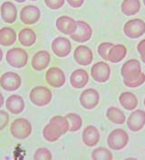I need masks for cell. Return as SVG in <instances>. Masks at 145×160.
Listing matches in <instances>:
<instances>
[{
    "label": "cell",
    "mask_w": 145,
    "mask_h": 160,
    "mask_svg": "<svg viewBox=\"0 0 145 160\" xmlns=\"http://www.w3.org/2000/svg\"><path fill=\"white\" fill-rule=\"evenodd\" d=\"M143 1V4H144V7H145V0H142Z\"/></svg>",
    "instance_id": "obj_42"
},
{
    "label": "cell",
    "mask_w": 145,
    "mask_h": 160,
    "mask_svg": "<svg viewBox=\"0 0 145 160\" xmlns=\"http://www.w3.org/2000/svg\"><path fill=\"white\" fill-rule=\"evenodd\" d=\"M106 117L113 124L122 125L125 122L126 116L123 113V111L120 110L117 107H109L106 110Z\"/></svg>",
    "instance_id": "obj_28"
},
{
    "label": "cell",
    "mask_w": 145,
    "mask_h": 160,
    "mask_svg": "<svg viewBox=\"0 0 145 160\" xmlns=\"http://www.w3.org/2000/svg\"><path fill=\"white\" fill-rule=\"evenodd\" d=\"M19 16H20V20L23 24L31 25L39 21L41 17V12L37 7L28 5L21 9Z\"/></svg>",
    "instance_id": "obj_12"
},
{
    "label": "cell",
    "mask_w": 145,
    "mask_h": 160,
    "mask_svg": "<svg viewBox=\"0 0 145 160\" xmlns=\"http://www.w3.org/2000/svg\"><path fill=\"white\" fill-rule=\"evenodd\" d=\"M129 142L128 133L122 128L113 129L107 138V144L111 150H122Z\"/></svg>",
    "instance_id": "obj_3"
},
{
    "label": "cell",
    "mask_w": 145,
    "mask_h": 160,
    "mask_svg": "<svg viewBox=\"0 0 145 160\" xmlns=\"http://www.w3.org/2000/svg\"><path fill=\"white\" fill-rule=\"evenodd\" d=\"M22 84V79L19 74L14 72H8L0 77V86L7 92H15Z\"/></svg>",
    "instance_id": "obj_6"
},
{
    "label": "cell",
    "mask_w": 145,
    "mask_h": 160,
    "mask_svg": "<svg viewBox=\"0 0 145 160\" xmlns=\"http://www.w3.org/2000/svg\"><path fill=\"white\" fill-rule=\"evenodd\" d=\"M66 2L71 8H81L84 5L85 0H66Z\"/></svg>",
    "instance_id": "obj_38"
},
{
    "label": "cell",
    "mask_w": 145,
    "mask_h": 160,
    "mask_svg": "<svg viewBox=\"0 0 145 160\" xmlns=\"http://www.w3.org/2000/svg\"><path fill=\"white\" fill-rule=\"evenodd\" d=\"M6 60L10 66L17 69H21L27 64L28 54L26 50L19 47H15L8 51Z\"/></svg>",
    "instance_id": "obj_4"
},
{
    "label": "cell",
    "mask_w": 145,
    "mask_h": 160,
    "mask_svg": "<svg viewBox=\"0 0 145 160\" xmlns=\"http://www.w3.org/2000/svg\"><path fill=\"white\" fill-rule=\"evenodd\" d=\"M119 102L121 106L126 110H135L138 106V99L136 95L130 92H124L119 96Z\"/></svg>",
    "instance_id": "obj_24"
},
{
    "label": "cell",
    "mask_w": 145,
    "mask_h": 160,
    "mask_svg": "<svg viewBox=\"0 0 145 160\" xmlns=\"http://www.w3.org/2000/svg\"><path fill=\"white\" fill-rule=\"evenodd\" d=\"M77 22V29L75 34L70 35L71 39L73 41L80 43L88 42L93 35V29L91 25L87 24L85 21H76Z\"/></svg>",
    "instance_id": "obj_10"
},
{
    "label": "cell",
    "mask_w": 145,
    "mask_h": 160,
    "mask_svg": "<svg viewBox=\"0 0 145 160\" xmlns=\"http://www.w3.org/2000/svg\"><path fill=\"white\" fill-rule=\"evenodd\" d=\"M9 123V114L5 110H0V131L3 130Z\"/></svg>",
    "instance_id": "obj_36"
},
{
    "label": "cell",
    "mask_w": 145,
    "mask_h": 160,
    "mask_svg": "<svg viewBox=\"0 0 145 160\" xmlns=\"http://www.w3.org/2000/svg\"><path fill=\"white\" fill-rule=\"evenodd\" d=\"M139 72H142L141 62L136 59L128 60L121 68V75L122 79H126Z\"/></svg>",
    "instance_id": "obj_22"
},
{
    "label": "cell",
    "mask_w": 145,
    "mask_h": 160,
    "mask_svg": "<svg viewBox=\"0 0 145 160\" xmlns=\"http://www.w3.org/2000/svg\"><path fill=\"white\" fill-rule=\"evenodd\" d=\"M65 117L68 119L70 132H76L80 130L83 126V119L80 115H78L77 113H68Z\"/></svg>",
    "instance_id": "obj_30"
},
{
    "label": "cell",
    "mask_w": 145,
    "mask_h": 160,
    "mask_svg": "<svg viewBox=\"0 0 145 160\" xmlns=\"http://www.w3.org/2000/svg\"><path fill=\"white\" fill-rule=\"evenodd\" d=\"M83 142L87 147H94L100 141V132L97 128L94 126H87L85 128L82 134Z\"/></svg>",
    "instance_id": "obj_18"
},
{
    "label": "cell",
    "mask_w": 145,
    "mask_h": 160,
    "mask_svg": "<svg viewBox=\"0 0 145 160\" xmlns=\"http://www.w3.org/2000/svg\"><path fill=\"white\" fill-rule=\"evenodd\" d=\"M145 82V74L142 72H139L133 75L123 79V83L129 88H137Z\"/></svg>",
    "instance_id": "obj_29"
},
{
    "label": "cell",
    "mask_w": 145,
    "mask_h": 160,
    "mask_svg": "<svg viewBox=\"0 0 145 160\" xmlns=\"http://www.w3.org/2000/svg\"><path fill=\"white\" fill-rule=\"evenodd\" d=\"M18 42L25 47H30L36 42V34L31 28H23L17 35Z\"/></svg>",
    "instance_id": "obj_25"
},
{
    "label": "cell",
    "mask_w": 145,
    "mask_h": 160,
    "mask_svg": "<svg viewBox=\"0 0 145 160\" xmlns=\"http://www.w3.org/2000/svg\"><path fill=\"white\" fill-rule=\"evenodd\" d=\"M74 59L78 64L83 66H88L93 62L94 53L86 45H79L74 51Z\"/></svg>",
    "instance_id": "obj_13"
},
{
    "label": "cell",
    "mask_w": 145,
    "mask_h": 160,
    "mask_svg": "<svg viewBox=\"0 0 145 160\" xmlns=\"http://www.w3.org/2000/svg\"><path fill=\"white\" fill-rule=\"evenodd\" d=\"M4 101H5V100H4V96H3V94L0 92V109L2 108V106L4 105Z\"/></svg>",
    "instance_id": "obj_39"
},
{
    "label": "cell",
    "mask_w": 145,
    "mask_h": 160,
    "mask_svg": "<svg viewBox=\"0 0 145 160\" xmlns=\"http://www.w3.org/2000/svg\"><path fill=\"white\" fill-rule=\"evenodd\" d=\"M16 2H17V3H24V2H26V0H15Z\"/></svg>",
    "instance_id": "obj_41"
},
{
    "label": "cell",
    "mask_w": 145,
    "mask_h": 160,
    "mask_svg": "<svg viewBox=\"0 0 145 160\" xmlns=\"http://www.w3.org/2000/svg\"><path fill=\"white\" fill-rule=\"evenodd\" d=\"M50 62H51L50 53L47 51H39L34 54L31 61V65L34 71L42 72L48 67Z\"/></svg>",
    "instance_id": "obj_16"
},
{
    "label": "cell",
    "mask_w": 145,
    "mask_h": 160,
    "mask_svg": "<svg viewBox=\"0 0 145 160\" xmlns=\"http://www.w3.org/2000/svg\"><path fill=\"white\" fill-rule=\"evenodd\" d=\"M89 82V74L85 70H75L70 76V84L75 89H82Z\"/></svg>",
    "instance_id": "obj_19"
},
{
    "label": "cell",
    "mask_w": 145,
    "mask_h": 160,
    "mask_svg": "<svg viewBox=\"0 0 145 160\" xmlns=\"http://www.w3.org/2000/svg\"><path fill=\"white\" fill-rule=\"evenodd\" d=\"M33 128L28 119L24 118H16L10 125V132L17 139H26L32 134Z\"/></svg>",
    "instance_id": "obj_1"
},
{
    "label": "cell",
    "mask_w": 145,
    "mask_h": 160,
    "mask_svg": "<svg viewBox=\"0 0 145 160\" xmlns=\"http://www.w3.org/2000/svg\"><path fill=\"white\" fill-rule=\"evenodd\" d=\"M17 39L16 31L11 27H2L0 29V44L3 46L13 45Z\"/></svg>",
    "instance_id": "obj_26"
},
{
    "label": "cell",
    "mask_w": 145,
    "mask_h": 160,
    "mask_svg": "<svg viewBox=\"0 0 145 160\" xmlns=\"http://www.w3.org/2000/svg\"><path fill=\"white\" fill-rule=\"evenodd\" d=\"M0 14L5 23L13 24L17 21V8L12 2L9 1L4 2L0 8Z\"/></svg>",
    "instance_id": "obj_17"
},
{
    "label": "cell",
    "mask_w": 145,
    "mask_h": 160,
    "mask_svg": "<svg viewBox=\"0 0 145 160\" xmlns=\"http://www.w3.org/2000/svg\"><path fill=\"white\" fill-rule=\"evenodd\" d=\"M126 55L127 48L123 44H113L108 52L107 59L111 63H119L126 57Z\"/></svg>",
    "instance_id": "obj_21"
},
{
    "label": "cell",
    "mask_w": 145,
    "mask_h": 160,
    "mask_svg": "<svg viewBox=\"0 0 145 160\" xmlns=\"http://www.w3.org/2000/svg\"><path fill=\"white\" fill-rule=\"evenodd\" d=\"M34 159L38 160H49L52 159L53 156H52L51 151L46 148H37L34 154Z\"/></svg>",
    "instance_id": "obj_33"
},
{
    "label": "cell",
    "mask_w": 145,
    "mask_h": 160,
    "mask_svg": "<svg viewBox=\"0 0 145 160\" xmlns=\"http://www.w3.org/2000/svg\"><path fill=\"white\" fill-rule=\"evenodd\" d=\"M65 0H44L45 6L51 10H58L64 7Z\"/></svg>",
    "instance_id": "obj_35"
},
{
    "label": "cell",
    "mask_w": 145,
    "mask_h": 160,
    "mask_svg": "<svg viewBox=\"0 0 145 160\" xmlns=\"http://www.w3.org/2000/svg\"><path fill=\"white\" fill-rule=\"evenodd\" d=\"M137 51L141 55V60L142 62L145 63V39L142 40L137 45Z\"/></svg>",
    "instance_id": "obj_37"
},
{
    "label": "cell",
    "mask_w": 145,
    "mask_h": 160,
    "mask_svg": "<svg viewBox=\"0 0 145 160\" xmlns=\"http://www.w3.org/2000/svg\"><path fill=\"white\" fill-rule=\"evenodd\" d=\"M55 25L57 30L65 35H72L77 29V22L72 17L62 16L56 19Z\"/></svg>",
    "instance_id": "obj_14"
},
{
    "label": "cell",
    "mask_w": 145,
    "mask_h": 160,
    "mask_svg": "<svg viewBox=\"0 0 145 160\" xmlns=\"http://www.w3.org/2000/svg\"><path fill=\"white\" fill-rule=\"evenodd\" d=\"M141 10L140 0H123L121 5V11L126 17L134 16Z\"/></svg>",
    "instance_id": "obj_27"
},
{
    "label": "cell",
    "mask_w": 145,
    "mask_h": 160,
    "mask_svg": "<svg viewBox=\"0 0 145 160\" xmlns=\"http://www.w3.org/2000/svg\"><path fill=\"white\" fill-rule=\"evenodd\" d=\"M113 44L114 43H112V42H102L98 45V48H97L98 54L104 61H108L107 55H108V52H109L110 49L113 46Z\"/></svg>",
    "instance_id": "obj_34"
},
{
    "label": "cell",
    "mask_w": 145,
    "mask_h": 160,
    "mask_svg": "<svg viewBox=\"0 0 145 160\" xmlns=\"http://www.w3.org/2000/svg\"><path fill=\"white\" fill-rule=\"evenodd\" d=\"M30 101L37 107H44L48 105L53 99L52 92L44 86L34 87L29 94Z\"/></svg>",
    "instance_id": "obj_2"
},
{
    "label": "cell",
    "mask_w": 145,
    "mask_h": 160,
    "mask_svg": "<svg viewBox=\"0 0 145 160\" xmlns=\"http://www.w3.org/2000/svg\"><path fill=\"white\" fill-rule=\"evenodd\" d=\"M30 1H36V0H30Z\"/></svg>",
    "instance_id": "obj_44"
},
{
    "label": "cell",
    "mask_w": 145,
    "mask_h": 160,
    "mask_svg": "<svg viewBox=\"0 0 145 160\" xmlns=\"http://www.w3.org/2000/svg\"><path fill=\"white\" fill-rule=\"evenodd\" d=\"M3 55H4L3 51H2V49L0 48V62H1V61H2V59H3Z\"/></svg>",
    "instance_id": "obj_40"
},
{
    "label": "cell",
    "mask_w": 145,
    "mask_h": 160,
    "mask_svg": "<svg viewBox=\"0 0 145 160\" xmlns=\"http://www.w3.org/2000/svg\"><path fill=\"white\" fill-rule=\"evenodd\" d=\"M80 104L85 110H93L100 102V94L93 88L85 90L80 95Z\"/></svg>",
    "instance_id": "obj_8"
},
{
    "label": "cell",
    "mask_w": 145,
    "mask_h": 160,
    "mask_svg": "<svg viewBox=\"0 0 145 160\" xmlns=\"http://www.w3.org/2000/svg\"><path fill=\"white\" fill-rule=\"evenodd\" d=\"M51 123H54V125L59 128L62 130V132L65 134H66L69 131V122L68 119L66 118L65 116H61V115H57V116H54L53 118L50 119Z\"/></svg>",
    "instance_id": "obj_32"
},
{
    "label": "cell",
    "mask_w": 145,
    "mask_h": 160,
    "mask_svg": "<svg viewBox=\"0 0 145 160\" xmlns=\"http://www.w3.org/2000/svg\"><path fill=\"white\" fill-rule=\"evenodd\" d=\"M123 33L131 39H138L145 34V22L142 19L134 18L125 23Z\"/></svg>",
    "instance_id": "obj_5"
},
{
    "label": "cell",
    "mask_w": 145,
    "mask_h": 160,
    "mask_svg": "<svg viewBox=\"0 0 145 160\" xmlns=\"http://www.w3.org/2000/svg\"><path fill=\"white\" fill-rule=\"evenodd\" d=\"M6 107L9 112L17 115L22 113L25 110V101L20 95L13 94L7 99Z\"/></svg>",
    "instance_id": "obj_20"
},
{
    "label": "cell",
    "mask_w": 145,
    "mask_h": 160,
    "mask_svg": "<svg viewBox=\"0 0 145 160\" xmlns=\"http://www.w3.org/2000/svg\"><path fill=\"white\" fill-rule=\"evenodd\" d=\"M143 104H144V107H145V98H144V101H143Z\"/></svg>",
    "instance_id": "obj_43"
},
{
    "label": "cell",
    "mask_w": 145,
    "mask_h": 160,
    "mask_svg": "<svg viewBox=\"0 0 145 160\" xmlns=\"http://www.w3.org/2000/svg\"><path fill=\"white\" fill-rule=\"evenodd\" d=\"M127 126L132 132L141 131L145 126V111L142 110H134L127 119Z\"/></svg>",
    "instance_id": "obj_15"
},
{
    "label": "cell",
    "mask_w": 145,
    "mask_h": 160,
    "mask_svg": "<svg viewBox=\"0 0 145 160\" xmlns=\"http://www.w3.org/2000/svg\"><path fill=\"white\" fill-rule=\"evenodd\" d=\"M42 133H43L44 138L48 142H55L64 135V133L62 132L59 128L51 122H49L47 125L44 126Z\"/></svg>",
    "instance_id": "obj_23"
},
{
    "label": "cell",
    "mask_w": 145,
    "mask_h": 160,
    "mask_svg": "<svg viewBox=\"0 0 145 160\" xmlns=\"http://www.w3.org/2000/svg\"><path fill=\"white\" fill-rule=\"evenodd\" d=\"M45 81L53 88H61L65 83V74L60 68L51 67L45 72Z\"/></svg>",
    "instance_id": "obj_11"
},
{
    "label": "cell",
    "mask_w": 145,
    "mask_h": 160,
    "mask_svg": "<svg viewBox=\"0 0 145 160\" xmlns=\"http://www.w3.org/2000/svg\"><path fill=\"white\" fill-rule=\"evenodd\" d=\"M91 76L96 82L104 83L111 77V68L105 62H98L91 68Z\"/></svg>",
    "instance_id": "obj_7"
},
{
    "label": "cell",
    "mask_w": 145,
    "mask_h": 160,
    "mask_svg": "<svg viewBox=\"0 0 145 160\" xmlns=\"http://www.w3.org/2000/svg\"><path fill=\"white\" fill-rule=\"evenodd\" d=\"M92 158L96 160H111L113 156L106 148H97L92 152Z\"/></svg>",
    "instance_id": "obj_31"
},
{
    "label": "cell",
    "mask_w": 145,
    "mask_h": 160,
    "mask_svg": "<svg viewBox=\"0 0 145 160\" xmlns=\"http://www.w3.org/2000/svg\"><path fill=\"white\" fill-rule=\"evenodd\" d=\"M52 52L60 58L68 56L72 51V44L66 37L58 36L53 40L51 44Z\"/></svg>",
    "instance_id": "obj_9"
}]
</instances>
